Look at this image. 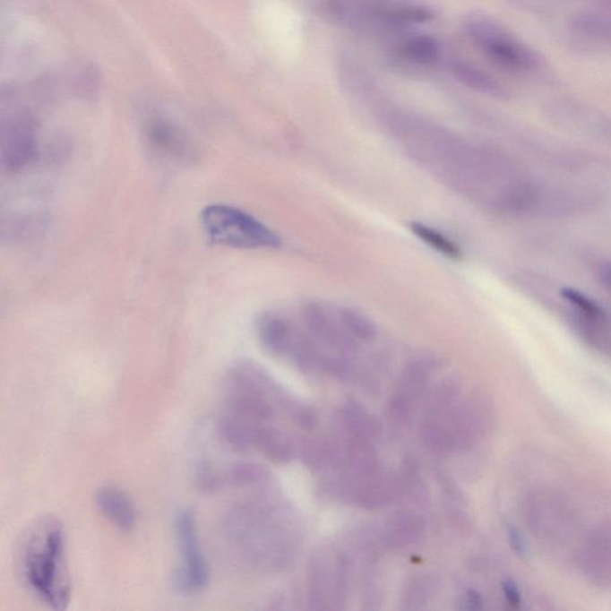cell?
I'll list each match as a JSON object with an SVG mask.
<instances>
[{
	"label": "cell",
	"instance_id": "6da1fadb",
	"mask_svg": "<svg viewBox=\"0 0 611 611\" xmlns=\"http://www.w3.org/2000/svg\"><path fill=\"white\" fill-rule=\"evenodd\" d=\"M16 565L31 595L52 610H65L72 598L66 533L56 517L43 516L22 534Z\"/></svg>",
	"mask_w": 611,
	"mask_h": 611
},
{
	"label": "cell",
	"instance_id": "7a4b0ae2",
	"mask_svg": "<svg viewBox=\"0 0 611 611\" xmlns=\"http://www.w3.org/2000/svg\"><path fill=\"white\" fill-rule=\"evenodd\" d=\"M218 527L222 545L237 562L254 567L279 565L282 552L271 503L262 497L238 499L222 510Z\"/></svg>",
	"mask_w": 611,
	"mask_h": 611
},
{
	"label": "cell",
	"instance_id": "3957f363",
	"mask_svg": "<svg viewBox=\"0 0 611 611\" xmlns=\"http://www.w3.org/2000/svg\"><path fill=\"white\" fill-rule=\"evenodd\" d=\"M201 224L215 245L235 249H275L281 240L263 222L228 204H210L201 213Z\"/></svg>",
	"mask_w": 611,
	"mask_h": 611
},
{
	"label": "cell",
	"instance_id": "277c9868",
	"mask_svg": "<svg viewBox=\"0 0 611 611\" xmlns=\"http://www.w3.org/2000/svg\"><path fill=\"white\" fill-rule=\"evenodd\" d=\"M334 13L352 27L393 32L434 18L426 6L411 0H334Z\"/></svg>",
	"mask_w": 611,
	"mask_h": 611
},
{
	"label": "cell",
	"instance_id": "5b68a950",
	"mask_svg": "<svg viewBox=\"0 0 611 611\" xmlns=\"http://www.w3.org/2000/svg\"><path fill=\"white\" fill-rule=\"evenodd\" d=\"M176 534L179 553V566L176 573V587L183 595L200 594L210 581V570L195 515L190 509H182L176 519Z\"/></svg>",
	"mask_w": 611,
	"mask_h": 611
},
{
	"label": "cell",
	"instance_id": "8992f818",
	"mask_svg": "<svg viewBox=\"0 0 611 611\" xmlns=\"http://www.w3.org/2000/svg\"><path fill=\"white\" fill-rule=\"evenodd\" d=\"M467 31L474 43L488 57L503 67L526 70L534 63L533 54L517 42L508 32L494 22L485 18H472L467 23Z\"/></svg>",
	"mask_w": 611,
	"mask_h": 611
},
{
	"label": "cell",
	"instance_id": "52a82bcc",
	"mask_svg": "<svg viewBox=\"0 0 611 611\" xmlns=\"http://www.w3.org/2000/svg\"><path fill=\"white\" fill-rule=\"evenodd\" d=\"M36 154L35 129L27 117L14 118L2 129L0 161L3 168L17 172L30 164Z\"/></svg>",
	"mask_w": 611,
	"mask_h": 611
},
{
	"label": "cell",
	"instance_id": "ba28073f",
	"mask_svg": "<svg viewBox=\"0 0 611 611\" xmlns=\"http://www.w3.org/2000/svg\"><path fill=\"white\" fill-rule=\"evenodd\" d=\"M97 509L104 519L118 530L132 531L138 522V510L127 492L114 485H106L96 492Z\"/></svg>",
	"mask_w": 611,
	"mask_h": 611
},
{
	"label": "cell",
	"instance_id": "9c48e42d",
	"mask_svg": "<svg viewBox=\"0 0 611 611\" xmlns=\"http://www.w3.org/2000/svg\"><path fill=\"white\" fill-rule=\"evenodd\" d=\"M296 330V323L278 312L265 313L257 323L258 338L262 345L275 357H287Z\"/></svg>",
	"mask_w": 611,
	"mask_h": 611
},
{
	"label": "cell",
	"instance_id": "30bf717a",
	"mask_svg": "<svg viewBox=\"0 0 611 611\" xmlns=\"http://www.w3.org/2000/svg\"><path fill=\"white\" fill-rule=\"evenodd\" d=\"M147 139L161 157L185 160L192 158V147L182 133L168 122L153 120L147 127Z\"/></svg>",
	"mask_w": 611,
	"mask_h": 611
},
{
	"label": "cell",
	"instance_id": "8fae6325",
	"mask_svg": "<svg viewBox=\"0 0 611 611\" xmlns=\"http://www.w3.org/2000/svg\"><path fill=\"white\" fill-rule=\"evenodd\" d=\"M424 530L423 521L409 512L392 517L383 531V544L390 549H401L418 541Z\"/></svg>",
	"mask_w": 611,
	"mask_h": 611
},
{
	"label": "cell",
	"instance_id": "7c38bea8",
	"mask_svg": "<svg viewBox=\"0 0 611 611\" xmlns=\"http://www.w3.org/2000/svg\"><path fill=\"white\" fill-rule=\"evenodd\" d=\"M345 423L355 437L372 441L381 433V424L375 416L355 400H349L343 408Z\"/></svg>",
	"mask_w": 611,
	"mask_h": 611
},
{
	"label": "cell",
	"instance_id": "4fadbf2b",
	"mask_svg": "<svg viewBox=\"0 0 611 611\" xmlns=\"http://www.w3.org/2000/svg\"><path fill=\"white\" fill-rule=\"evenodd\" d=\"M399 53L402 59L409 63L427 66L440 59L441 47L436 39L429 36H412L402 41L399 47Z\"/></svg>",
	"mask_w": 611,
	"mask_h": 611
},
{
	"label": "cell",
	"instance_id": "5bb4252c",
	"mask_svg": "<svg viewBox=\"0 0 611 611\" xmlns=\"http://www.w3.org/2000/svg\"><path fill=\"white\" fill-rule=\"evenodd\" d=\"M348 461L351 469L362 478H370L377 474V455L370 441L354 437L348 445Z\"/></svg>",
	"mask_w": 611,
	"mask_h": 611
},
{
	"label": "cell",
	"instance_id": "9a60e30c",
	"mask_svg": "<svg viewBox=\"0 0 611 611\" xmlns=\"http://www.w3.org/2000/svg\"><path fill=\"white\" fill-rule=\"evenodd\" d=\"M411 231L413 235L418 237L423 243H426L431 249L437 251L443 256L451 258V260H459L461 258L462 253L458 244L449 239L443 233L437 231L436 228H430V226L419 224V222H413L411 224Z\"/></svg>",
	"mask_w": 611,
	"mask_h": 611
},
{
	"label": "cell",
	"instance_id": "2e32d148",
	"mask_svg": "<svg viewBox=\"0 0 611 611\" xmlns=\"http://www.w3.org/2000/svg\"><path fill=\"white\" fill-rule=\"evenodd\" d=\"M345 329L358 341H372L377 337V327L372 319L358 309L338 306Z\"/></svg>",
	"mask_w": 611,
	"mask_h": 611
},
{
	"label": "cell",
	"instance_id": "e0dca14e",
	"mask_svg": "<svg viewBox=\"0 0 611 611\" xmlns=\"http://www.w3.org/2000/svg\"><path fill=\"white\" fill-rule=\"evenodd\" d=\"M301 456H303L305 465L309 469L320 470L333 461L334 449L325 441L311 438V440L304 442L303 447H301Z\"/></svg>",
	"mask_w": 611,
	"mask_h": 611
},
{
	"label": "cell",
	"instance_id": "ac0fdd59",
	"mask_svg": "<svg viewBox=\"0 0 611 611\" xmlns=\"http://www.w3.org/2000/svg\"><path fill=\"white\" fill-rule=\"evenodd\" d=\"M431 583L433 581H429L427 578H416L404 592L405 598L402 599V603H404L405 608L418 609L424 603L427 602L431 592H433Z\"/></svg>",
	"mask_w": 611,
	"mask_h": 611
},
{
	"label": "cell",
	"instance_id": "d6986e66",
	"mask_svg": "<svg viewBox=\"0 0 611 611\" xmlns=\"http://www.w3.org/2000/svg\"><path fill=\"white\" fill-rule=\"evenodd\" d=\"M452 73L455 74V77L467 85L474 86V88L480 90L491 89L492 86H494L491 84V82L488 81L486 75H484L480 71L470 66V65L459 63L458 61V63L452 65Z\"/></svg>",
	"mask_w": 611,
	"mask_h": 611
},
{
	"label": "cell",
	"instance_id": "ffe728a7",
	"mask_svg": "<svg viewBox=\"0 0 611 611\" xmlns=\"http://www.w3.org/2000/svg\"><path fill=\"white\" fill-rule=\"evenodd\" d=\"M288 413L292 417L293 422L305 430L314 429L316 424H318V413L311 406L296 404L294 402Z\"/></svg>",
	"mask_w": 611,
	"mask_h": 611
},
{
	"label": "cell",
	"instance_id": "44dd1931",
	"mask_svg": "<svg viewBox=\"0 0 611 611\" xmlns=\"http://www.w3.org/2000/svg\"><path fill=\"white\" fill-rule=\"evenodd\" d=\"M562 296L565 297L567 301H570L571 304L576 305L578 308L581 309V311L587 313L589 315H603V309L599 307L598 304H595L594 301L589 299V297L583 296V294L578 292L576 289L564 288L562 290Z\"/></svg>",
	"mask_w": 611,
	"mask_h": 611
},
{
	"label": "cell",
	"instance_id": "7402d4cb",
	"mask_svg": "<svg viewBox=\"0 0 611 611\" xmlns=\"http://www.w3.org/2000/svg\"><path fill=\"white\" fill-rule=\"evenodd\" d=\"M508 537L510 545L517 555L520 556L528 555V545L526 540H524L523 535L520 533L517 528L510 526L508 529Z\"/></svg>",
	"mask_w": 611,
	"mask_h": 611
},
{
	"label": "cell",
	"instance_id": "603a6c76",
	"mask_svg": "<svg viewBox=\"0 0 611 611\" xmlns=\"http://www.w3.org/2000/svg\"><path fill=\"white\" fill-rule=\"evenodd\" d=\"M502 590L509 605L513 607V608H519L521 606V592L515 581L512 580L503 581Z\"/></svg>",
	"mask_w": 611,
	"mask_h": 611
},
{
	"label": "cell",
	"instance_id": "cb8c5ba5",
	"mask_svg": "<svg viewBox=\"0 0 611 611\" xmlns=\"http://www.w3.org/2000/svg\"><path fill=\"white\" fill-rule=\"evenodd\" d=\"M483 599H481L480 595L478 594L476 591H469L467 592L466 598H465V606H463V609L467 610H478L480 609L481 607H483Z\"/></svg>",
	"mask_w": 611,
	"mask_h": 611
}]
</instances>
